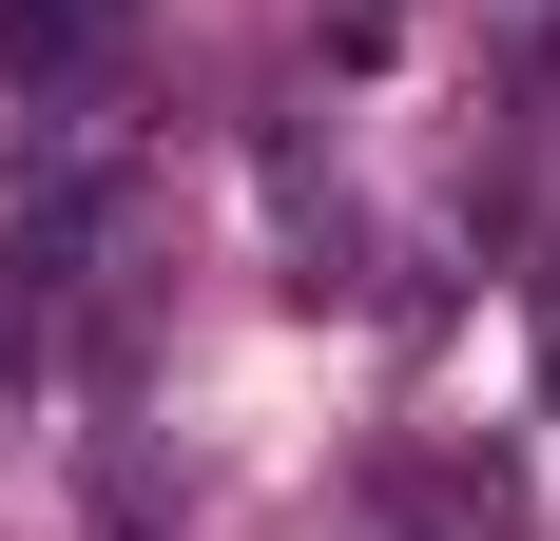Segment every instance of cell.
<instances>
[{
    "label": "cell",
    "instance_id": "cell-1",
    "mask_svg": "<svg viewBox=\"0 0 560 541\" xmlns=\"http://www.w3.org/2000/svg\"><path fill=\"white\" fill-rule=\"evenodd\" d=\"M116 214H136V156H116L97 116H78V97L20 116V156H0V270H20V290H97Z\"/></svg>",
    "mask_w": 560,
    "mask_h": 541
},
{
    "label": "cell",
    "instance_id": "cell-2",
    "mask_svg": "<svg viewBox=\"0 0 560 541\" xmlns=\"http://www.w3.org/2000/svg\"><path fill=\"white\" fill-rule=\"evenodd\" d=\"M116 39H136V0H0V97L58 116V97H97Z\"/></svg>",
    "mask_w": 560,
    "mask_h": 541
}]
</instances>
